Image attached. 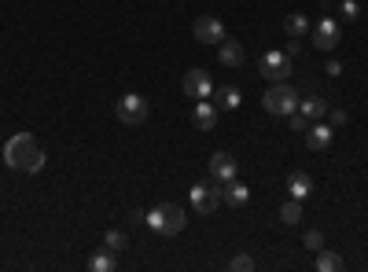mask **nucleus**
<instances>
[{
  "mask_svg": "<svg viewBox=\"0 0 368 272\" xmlns=\"http://www.w3.org/2000/svg\"><path fill=\"white\" fill-rule=\"evenodd\" d=\"M184 210L177 202H163V206H155V210L148 214V225L158 232V235H177V232H184Z\"/></svg>",
  "mask_w": 368,
  "mask_h": 272,
  "instance_id": "obj_3",
  "label": "nucleus"
},
{
  "mask_svg": "<svg viewBox=\"0 0 368 272\" xmlns=\"http://www.w3.org/2000/svg\"><path fill=\"white\" fill-rule=\"evenodd\" d=\"M210 100H214V107H217V110H236L243 96H239V89H232V85H221V89H214Z\"/></svg>",
  "mask_w": 368,
  "mask_h": 272,
  "instance_id": "obj_15",
  "label": "nucleus"
},
{
  "mask_svg": "<svg viewBox=\"0 0 368 272\" xmlns=\"http://www.w3.org/2000/svg\"><path fill=\"white\" fill-rule=\"evenodd\" d=\"M280 221H284V225H298V221H302V202H298V199L284 202V206H280Z\"/></svg>",
  "mask_w": 368,
  "mask_h": 272,
  "instance_id": "obj_22",
  "label": "nucleus"
},
{
  "mask_svg": "<svg viewBox=\"0 0 368 272\" xmlns=\"http://www.w3.org/2000/svg\"><path fill=\"white\" fill-rule=\"evenodd\" d=\"M339 15H343V19H357V15H361V8H357V0H343V8H339Z\"/></svg>",
  "mask_w": 368,
  "mask_h": 272,
  "instance_id": "obj_26",
  "label": "nucleus"
},
{
  "mask_svg": "<svg viewBox=\"0 0 368 272\" xmlns=\"http://www.w3.org/2000/svg\"><path fill=\"white\" fill-rule=\"evenodd\" d=\"M284 52H287V59H298V52H302L298 37H291V41H287V48H284Z\"/></svg>",
  "mask_w": 368,
  "mask_h": 272,
  "instance_id": "obj_29",
  "label": "nucleus"
},
{
  "mask_svg": "<svg viewBox=\"0 0 368 272\" xmlns=\"http://www.w3.org/2000/svg\"><path fill=\"white\" fill-rule=\"evenodd\" d=\"M125 225H148V214H144V210H129V214H125Z\"/></svg>",
  "mask_w": 368,
  "mask_h": 272,
  "instance_id": "obj_28",
  "label": "nucleus"
},
{
  "mask_svg": "<svg viewBox=\"0 0 368 272\" xmlns=\"http://www.w3.org/2000/svg\"><path fill=\"white\" fill-rule=\"evenodd\" d=\"M103 247H107L110 254H125V247H129V235H125L122 228H110V232L103 235Z\"/></svg>",
  "mask_w": 368,
  "mask_h": 272,
  "instance_id": "obj_20",
  "label": "nucleus"
},
{
  "mask_svg": "<svg viewBox=\"0 0 368 272\" xmlns=\"http://www.w3.org/2000/svg\"><path fill=\"white\" fill-rule=\"evenodd\" d=\"M4 162L19 173H41L44 169V151L30 133H15L4 143Z\"/></svg>",
  "mask_w": 368,
  "mask_h": 272,
  "instance_id": "obj_1",
  "label": "nucleus"
},
{
  "mask_svg": "<svg viewBox=\"0 0 368 272\" xmlns=\"http://www.w3.org/2000/svg\"><path fill=\"white\" fill-rule=\"evenodd\" d=\"M89 268H92V272H115V268H118V254H110L107 247L96 250L92 258H89Z\"/></svg>",
  "mask_w": 368,
  "mask_h": 272,
  "instance_id": "obj_18",
  "label": "nucleus"
},
{
  "mask_svg": "<svg viewBox=\"0 0 368 272\" xmlns=\"http://www.w3.org/2000/svg\"><path fill=\"white\" fill-rule=\"evenodd\" d=\"M324 118H328V125H331V129H343V125H346V118H350V115H346V110H339V107H335V110H328Z\"/></svg>",
  "mask_w": 368,
  "mask_h": 272,
  "instance_id": "obj_24",
  "label": "nucleus"
},
{
  "mask_svg": "<svg viewBox=\"0 0 368 272\" xmlns=\"http://www.w3.org/2000/svg\"><path fill=\"white\" fill-rule=\"evenodd\" d=\"M324 70H328L331 77H339V74H343V63H339V59H328V67H324Z\"/></svg>",
  "mask_w": 368,
  "mask_h": 272,
  "instance_id": "obj_30",
  "label": "nucleus"
},
{
  "mask_svg": "<svg viewBox=\"0 0 368 272\" xmlns=\"http://www.w3.org/2000/svg\"><path fill=\"white\" fill-rule=\"evenodd\" d=\"M331 125L328 122H310V129L306 133H302V136H306V148L310 151H324L328 148V143H331Z\"/></svg>",
  "mask_w": 368,
  "mask_h": 272,
  "instance_id": "obj_11",
  "label": "nucleus"
},
{
  "mask_svg": "<svg viewBox=\"0 0 368 272\" xmlns=\"http://www.w3.org/2000/svg\"><path fill=\"white\" fill-rule=\"evenodd\" d=\"M298 100L302 96L287 85V82H277V85H269L265 96H262V107H265V115H291V110H298Z\"/></svg>",
  "mask_w": 368,
  "mask_h": 272,
  "instance_id": "obj_2",
  "label": "nucleus"
},
{
  "mask_svg": "<svg viewBox=\"0 0 368 272\" xmlns=\"http://www.w3.org/2000/svg\"><path fill=\"white\" fill-rule=\"evenodd\" d=\"M210 177L217 184H225V181L236 177V158L229 151H214V158H210Z\"/></svg>",
  "mask_w": 368,
  "mask_h": 272,
  "instance_id": "obj_10",
  "label": "nucleus"
},
{
  "mask_svg": "<svg viewBox=\"0 0 368 272\" xmlns=\"http://www.w3.org/2000/svg\"><path fill=\"white\" fill-rule=\"evenodd\" d=\"M221 195H225V202L229 206H247V199H250V188L243 184V181H225V188H221Z\"/></svg>",
  "mask_w": 368,
  "mask_h": 272,
  "instance_id": "obj_14",
  "label": "nucleus"
},
{
  "mask_svg": "<svg viewBox=\"0 0 368 272\" xmlns=\"http://www.w3.org/2000/svg\"><path fill=\"white\" fill-rule=\"evenodd\" d=\"M298 115H306L310 122H321L328 115V103L321 96H306V100H298Z\"/></svg>",
  "mask_w": 368,
  "mask_h": 272,
  "instance_id": "obj_16",
  "label": "nucleus"
},
{
  "mask_svg": "<svg viewBox=\"0 0 368 272\" xmlns=\"http://www.w3.org/2000/svg\"><path fill=\"white\" fill-rule=\"evenodd\" d=\"M221 202H225V195H221V184L214 177L199 181L196 188H191V210H196V214H214Z\"/></svg>",
  "mask_w": 368,
  "mask_h": 272,
  "instance_id": "obj_4",
  "label": "nucleus"
},
{
  "mask_svg": "<svg viewBox=\"0 0 368 272\" xmlns=\"http://www.w3.org/2000/svg\"><path fill=\"white\" fill-rule=\"evenodd\" d=\"M291 63L295 59H287V52H277V48H273V52H265L262 59H258V74L265 77V82H287V77H291Z\"/></svg>",
  "mask_w": 368,
  "mask_h": 272,
  "instance_id": "obj_6",
  "label": "nucleus"
},
{
  "mask_svg": "<svg viewBox=\"0 0 368 272\" xmlns=\"http://www.w3.org/2000/svg\"><path fill=\"white\" fill-rule=\"evenodd\" d=\"M306 30H310V19H306L302 11H291V15L284 19V34H287V37H302Z\"/></svg>",
  "mask_w": 368,
  "mask_h": 272,
  "instance_id": "obj_19",
  "label": "nucleus"
},
{
  "mask_svg": "<svg viewBox=\"0 0 368 272\" xmlns=\"http://www.w3.org/2000/svg\"><path fill=\"white\" fill-rule=\"evenodd\" d=\"M184 96H188V100H210V96H214V82H210V74H206V70H188L184 74Z\"/></svg>",
  "mask_w": 368,
  "mask_h": 272,
  "instance_id": "obj_7",
  "label": "nucleus"
},
{
  "mask_svg": "<svg viewBox=\"0 0 368 272\" xmlns=\"http://www.w3.org/2000/svg\"><path fill=\"white\" fill-rule=\"evenodd\" d=\"M196 41L199 44H221L225 41V22H221L217 15H203V19H196Z\"/></svg>",
  "mask_w": 368,
  "mask_h": 272,
  "instance_id": "obj_9",
  "label": "nucleus"
},
{
  "mask_svg": "<svg viewBox=\"0 0 368 272\" xmlns=\"http://www.w3.org/2000/svg\"><path fill=\"white\" fill-rule=\"evenodd\" d=\"M287 191H291V199H298V202H302V199H306L310 191H313V181H310L302 169H295L291 177H287Z\"/></svg>",
  "mask_w": 368,
  "mask_h": 272,
  "instance_id": "obj_17",
  "label": "nucleus"
},
{
  "mask_svg": "<svg viewBox=\"0 0 368 272\" xmlns=\"http://www.w3.org/2000/svg\"><path fill=\"white\" fill-rule=\"evenodd\" d=\"M291 129H295V133H306V129H310V118L298 115V110H291Z\"/></svg>",
  "mask_w": 368,
  "mask_h": 272,
  "instance_id": "obj_27",
  "label": "nucleus"
},
{
  "mask_svg": "<svg viewBox=\"0 0 368 272\" xmlns=\"http://www.w3.org/2000/svg\"><path fill=\"white\" fill-rule=\"evenodd\" d=\"M306 250H313V254L324 250V232H321V228H310V232H306Z\"/></svg>",
  "mask_w": 368,
  "mask_h": 272,
  "instance_id": "obj_23",
  "label": "nucleus"
},
{
  "mask_svg": "<svg viewBox=\"0 0 368 272\" xmlns=\"http://www.w3.org/2000/svg\"><path fill=\"white\" fill-rule=\"evenodd\" d=\"M115 115H118V122H125V125H144V122H148V115H151V107H148V100H144V96L125 92L122 100L115 103Z\"/></svg>",
  "mask_w": 368,
  "mask_h": 272,
  "instance_id": "obj_5",
  "label": "nucleus"
},
{
  "mask_svg": "<svg viewBox=\"0 0 368 272\" xmlns=\"http://www.w3.org/2000/svg\"><path fill=\"white\" fill-rule=\"evenodd\" d=\"M232 268H236V272H250V268H254V258H250V254H236V258H232Z\"/></svg>",
  "mask_w": 368,
  "mask_h": 272,
  "instance_id": "obj_25",
  "label": "nucleus"
},
{
  "mask_svg": "<svg viewBox=\"0 0 368 272\" xmlns=\"http://www.w3.org/2000/svg\"><path fill=\"white\" fill-rule=\"evenodd\" d=\"M217 59H221V67H239V63H243V44L225 37L217 44Z\"/></svg>",
  "mask_w": 368,
  "mask_h": 272,
  "instance_id": "obj_13",
  "label": "nucleus"
},
{
  "mask_svg": "<svg viewBox=\"0 0 368 272\" xmlns=\"http://www.w3.org/2000/svg\"><path fill=\"white\" fill-rule=\"evenodd\" d=\"M339 41H343V30H339V22H335L331 15H324V19L313 26V44L321 48V52H331V48L339 44Z\"/></svg>",
  "mask_w": 368,
  "mask_h": 272,
  "instance_id": "obj_8",
  "label": "nucleus"
},
{
  "mask_svg": "<svg viewBox=\"0 0 368 272\" xmlns=\"http://www.w3.org/2000/svg\"><path fill=\"white\" fill-rule=\"evenodd\" d=\"M191 122H196V129H214L217 125V107L214 103H206V100H199L196 103V110H191Z\"/></svg>",
  "mask_w": 368,
  "mask_h": 272,
  "instance_id": "obj_12",
  "label": "nucleus"
},
{
  "mask_svg": "<svg viewBox=\"0 0 368 272\" xmlns=\"http://www.w3.org/2000/svg\"><path fill=\"white\" fill-rule=\"evenodd\" d=\"M317 268H321V272H339L343 268V258L335 250H317Z\"/></svg>",
  "mask_w": 368,
  "mask_h": 272,
  "instance_id": "obj_21",
  "label": "nucleus"
}]
</instances>
